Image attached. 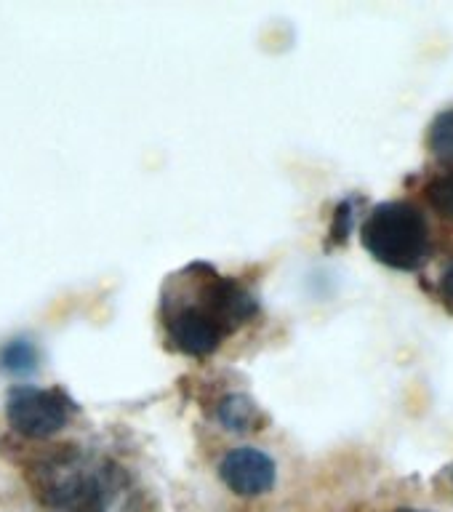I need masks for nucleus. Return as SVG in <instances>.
<instances>
[{"label":"nucleus","mask_w":453,"mask_h":512,"mask_svg":"<svg viewBox=\"0 0 453 512\" xmlns=\"http://www.w3.org/2000/svg\"><path fill=\"white\" fill-rule=\"evenodd\" d=\"M22 467L38 512H152L147 488L131 464L96 440H16Z\"/></svg>","instance_id":"f257e3e1"},{"label":"nucleus","mask_w":453,"mask_h":512,"mask_svg":"<svg viewBox=\"0 0 453 512\" xmlns=\"http://www.w3.org/2000/svg\"><path fill=\"white\" fill-rule=\"evenodd\" d=\"M259 312L256 296L238 278L195 264L168 280L160 296V326L176 352L203 358Z\"/></svg>","instance_id":"f03ea898"},{"label":"nucleus","mask_w":453,"mask_h":512,"mask_svg":"<svg viewBox=\"0 0 453 512\" xmlns=\"http://www.w3.org/2000/svg\"><path fill=\"white\" fill-rule=\"evenodd\" d=\"M363 246L376 262L392 270L414 272L430 256V227L411 203H379L363 222Z\"/></svg>","instance_id":"7ed1b4c3"},{"label":"nucleus","mask_w":453,"mask_h":512,"mask_svg":"<svg viewBox=\"0 0 453 512\" xmlns=\"http://www.w3.org/2000/svg\"><path fill=\"white\" fill-rule=\"evenodd\" d=\"M78 403L62 387H14L6 400L8 427L16 440H48L70 430Z\"/></svg>","instance_id":"20e7f679"},{"label":"nucleus","mask_w":453,"mask_h":512,"mask_svg":"<svg viewBox=\"0 0 453 512\" xmlns=\"http://www.w3.org/2000/svg\"><path fill=\"white\" fill-rule=\"evenodd\" d=\"M219 475L232 494H267L275 483V462L259 448H235L219 464Z\"/></svg>","instance_id":"39448f33"},{"label":"nucleus","mask_w":453,"mask_h":512,"mask_svg":"<svg viewBox=\"0 0 453 512\" xmlns=\"http://www.w3.org/2000/svg\"><path fill=\"white\" fill-rule=\"evenodd\" d=\"M424 198L432 206V211L448 222H453V168H443L432 176L424 187Z\"/></svg>","instance_id":"423d86ee"},{"label":"nucleus","mask_w":453,"mask_h":512,"mask_svg":"<svg viewBox=\"0 0 453 512\" xmlns=\"http://www.w3.org/2000/svg\"><path fill=\"white\" fill-rule=\"evenodd\" d=\"M430 150L443 168H453V107L443 110L430 126Z\"/></svg>","instance_id":"0eeeda50"},{"label":"nucleus","mask_w":453,"mask_h":512,"mask_svg":"<svg viewBox=\"0 0 453 512\" xmlns=\"http://www.w3.org/2000/svg\"><path fill=\"white\" fill-rule=\"evenodd\" d=\"M219 419H222L227 430L246 432L254 427L259 414H256L254 403L248 398H243V395H230V398H224L219 403Z\"/></svg>","instance_id":"6e6552de"},{"label":"nucleus","mask_w":453,"mask_h":512,"mask_svg":"<svg viewBox=\"0 0 453 512\" xmlns=\"http://www.w3.org/2000/svg\"><path fill=\"white\" fill-rule=\"evenodd\" d=\"M435 296H438V302L446 307L448 312L453 315V256L443 264V270H440L438 280H435V286H432Z\"/></svg>","instance_id":"1a4fd4ad"},{"label":"nucleus","mask_w":453,"mask_h":512,"mask_svg":"<svg viewBox=\"0 0 453 512\" xmlns=\"http://www.w3.org/2000/svg\"><path fill=\"white\" fill-rule=\"evenodd\" d=\"M392 512H422V510H392Z\"/></svg>","instance_id":"9d476101"},{"label":"nucleus","mask_w":453,"mask_h":512,"mask_svg":"<svg viewBox=\"0 0 453 512\" xmlns=\"http://www.w3.org/2000/svg\"><path fill=\"white\" fill-rule=\"evenodd\" d=\"M451 483H453V472H451Z\"/></svg>","instance_id":"9b49d317"}]
</instances>
